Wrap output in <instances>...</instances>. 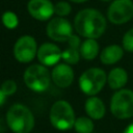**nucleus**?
Segmentation results:
<instances>
[{
    "mask_svg": "<svg viewBox=\"0 0 133 133\" xmlns=\"http://www.w3.org/2000/svg\"><path fill=\"white\" fill-rule=\"evenodd\" d=\"M106 19L97 9L85 8L80 10L74 20L77 33L85 38H98L106 30Z\"/></svg>",
    "mask_w": 133,
    "mask_h": 133,
    "instance_id": "nucleus-1",
    "label": "nucleus"
},
{
    "mask_svg": "<svg viewBox=\"0 0 133 133\" xmlns=\"http://www.w3.org/2000/svg\"><path fill=\"white\" fill-rule=\"evenodd\" d=\"M6 123L14 133H30L34 127V116L27 106L14 104L6 112Z\"/></svg>",
    "mask_w": 133,
    "mask_h": 133,
    "instance_id": "nucleus-2",
    "label": "nucleus"
},
{
    "mask_svg": "<svg viewBox=\"0 0 133 133\" xmlns=\"http://www.w3.org/2000/svg\"><path fill=\"white\" fill-rule=\"evenodd\" d=\"M51 125L60 131H66L74 127L76 117L75 112L71 104L64 100L56 101L51 109L49 114Z\"/></svg>",
    "mask_w": 133,
    "mask_h": 133,
    "instance_id": "nucleus-3",
    "label": "nucleus"
},
{
    "mask_svg": "<svg viewBox=\"0 0 133 133\" xmlns=\"http://www.w3.org/2000/svg\"><path fill=\"white\" fill-rule=\"evenodd\" d=\"M23 79L29 89L36 92H42L49 87L51 75L46 65L31 64L25 70Z\"/></svg>",
    "mask_w": 133,
    "mask_h": 133,
    "instance_id": "nucleus-4",
    "label": "nucleus"
},
{
    "mask_svg": "<svg viewBox=\"0 0 133 133\" xmlns=\"http://www.w3.org/2000/svg\"><path fill=\"white\" fill-rule=\"evenodd\" d=\"M107 82L106 73L100 68H90L84 71L79 78V87L87 96L99 94Z\"/></svg>",
    "mask_w": 133,
    "mask_h": 133,
    "instance_id": "nucleus-5",
    "label": "nucleus"
},
{
    "mask_svg": "<svg viewBox=\"0 0 133 133\" xmlns=\"http://www.w3.org/2000/svg\"><path fill=\"white\" fill-rule=\"evenodd\" d=\"M110 111L116 118L126 119L133 116V90L122 88L110 100Z\"/></svg>",
    "mask_w": 133,
    "mask_h": 133,
    "instance_id": "nucleus-6",
    "label": "nucleus"
},
{
    "mask_svg": "<svg viewBox=\"0 0 133 133\" xmlns=\"http://www.w3.org/2000/svg\"><path fill=\"white\" fill-rule=\"evenodd\" d=\"M108 20L115 25L125 24L133 18L132 0H113L107 10Z\"/></svg>",
    "mask_w": 133,
    "mask_h": 133,
    "instance_id": "nucleus-7",
    "label": "nucleus"
},
{
    "mask_svg": "<svg viewBox=\"0 0 133 133\" xmlns=\"http://www.w3.org/2000/svg\"><path fill=\"white\" fill-rule=\"evenodd\" d=\"M37 54V47L34 37L31 35L21 36L14 46V56L22 63L30 62Z\"/></svg>",
    "mask_w": 133,
    "mask_h": 133,
    "instance_id": "nucleus-8",
    "label": "nucleus"
},
{
    "mask_svg": "<svg viewBox=\"0 0 133 133\" xmlns=\"http://www.w3.org/2000/svg\"><path fill=\"white\" fill-rule=\"evenodd\" d=\"M46 31L47 35L55 42H68L73 35V27L63 17H57L50 20Z\"/></svg>",
    "mask_w": 133,
    "mask_h": 133,
    "instance_id": "nucleus-9",
    "label": "nucleus"
},
{
    "mask_svg": "<svg viewBox=\"0 0 133 133\" xmlns=\"http://www.w3.org/2000/svg\"><path fill=\"white\" fill-rule=\"evenodd\" d=\"M27 9L30 16L38 21H47L55 14L54 5L50 0H29Z\"/></svg>",
    "mask_w": 133,
    "mask_h": 133,
    "instance_id": "nucleus-10",
    "label": "nucleus"
},
{
    "mask_svg": "<svg viewBox=\"0 0 133 133\" xmlns=\"http://www.w3.org/2000/svg\"><path fill=\"white\" fill-rule=\"evenodd\" d=\"M61 53L62 52L55 44L45 43L38 47L36 56L42 64L46 66H51L58 63V61L61 59Z\"/></svg>",
    "mask_w": 133,
    "mask_h": 133,
    "instance_id": "nucleus-11",
    "label": "nucleus"
},
{
    "mask_svg": "<svg viewBox=\"0 0 133 133\" xmlns=\"http://www.w3.org/2000/svg\"><path fill=\"white\" fill-rule=\"evenodd\" d=\"M51 79L58 87H69L74 80V71L68 63H57L51 72Z\"/></svg>",
    "mask_w": 133,
    "mask_h": 133,
    "instance_id": "nucleus-12",
    "label": "nucleus"
},
{
    "mask_svg": "<svg viewBox=\"0 0 133 133\" xmlns=\"http://www.w3.org/2000/svg\"><path fill=\"white\" fill-rule=\"evenodd\" d=\"M69 48H66L64 51L61 53V58L64 60L65 63L68 64H75L79 61L80 59V46L81 42L79 36L73 34L69 41Z\"/></svg>",
    "mask_w": 133,
    "mask_h": 133,
    "instance_id": "nucleus-13",
    "label": "nucleus"
},
{
    "mask_svg": "<svg viewBox=\"0 0 133 133\" xmlns=\"http://www.w3.org/2000/svg\"><path fill=\"white\" fill-rule=\"evenodd\" d=\"M84 109L91 119H101L106 112V108L103 101L95 96H90L85 101Z\"/></svg>",
    "mask_w": 133,
    "mask_h": 133,
    "instance_id": "nucleus-14",
    "label": "nucleus"
},
{
    "mask_svg": "<svg viewBox=\"0 0 133 133\" xmlns=\"http://www.w3.org/2000/svg\"><path fill=\"white\" fill-rule=\"evenodd\" d=\"M124 55V48L118 45H110L105 47L101 54L100 59L104 64H114L122 59Z\"/></svg>",
    "mask_w": 133,
    "mask_h": 133,
    "instance_id": "nucleus-15",
    "label": "nucleus"
},
{
    "mask_svg": "<svg viewBox=\"0 0 133 133\" xmlns=\"http://www.w3.org/2000/svg\"><path fill=\"white\" fill-rule=\"evenodd\" d=\"M128 82V74L122 68L112 69L107 75V83L111 89H122Z\"/></svg>",
    "mask_w": 133,
    "mask_h": 133,
    "instance_id": "nucleus-16",
    "label": "nucleus"
},
{
    "mask_svg": "<svg viewBox=\"0 0 133 133\" xmlns=\"http://www.w3.org/2000/svg\"><path fill=\"white\" fill-rule=\"evenodd\" d=\"M99 44L95 38H86L80 46V55L86 60H92L99 54Z\"/></svg>",
    "mask_w": 133,
    "mask_h": 133,
    "instance_id": "nucleus-17",
    "label": "nucleus"
},
{
    "mask_svg": "<svg viewBox=\"0 0 133 133\" xmlns=\"http://www.w3.org/2000/svg\"><path fill=\"white\" fill-rule=\"evenodd\" d=\"M94 122L90 117L80 116L76 118L74 128L77 133H91L94 131Z\"/></svg>",
    "mask_w": 133,
    "mask_h": 133,
    "instance_id": "nucleus-18",
    "label": "nucleus"
},
{
    "mask_svg": "<svg viewBox=\"0 0 133 133\" xmlns=\"http://www.w3.org/2000/svg\"><path fill=\"white\" fill-rule=\"evenodd\" d=\"M2 23L8 29H14L19 24V19L17 15L12 11H5L2 15Z\"/></svg>",
    "mask_w": 133,
    "mask_h": 133,
    "instance_id": "nucleus-19",
    "label": "nucleus"
},
{
    "mask_svg": "<svg viewBox=\"0 0 133 133\" xmlns=\"http://www.w3.org/2000/svg\"><path fill=\"white\" fill-rule=\"evenodd\" d=\"M71 5L65 1H59L54 5V12L59 17H65L71 12Z\"/></svg>",
    "mask_w": 133,
    "mask_h": 133,
    "instance_id": "nucleus-20",
    "label": "nucleus"
},
{
    "mask_svg": "<svg viewBox=\"0 0 133 133\" xmlns=\"http://www.w3.org/2000/svg\"><path fill=\"white\" fill-rule=\"evenodd\" d=\"M0 88H1V90L4 92V95L6 97L7 96H11V95H14L17 91V83L14 80L8 79V80H5L1 84Z\"/></svg>",
    "mask_w": 133,
    "mask_h": 133,
    "instance_id": "nucleus-21",
    "label": "nucleus"
},
{
    "mask_svg": "<svg viewBox=\"0 0 133 133\" xmlns=\"http://www.w3.org/2000/svg\"><path fill=\"white\" fill-rule=\"evenodd\" d=\"M123 48L124 50L133 53V28L128 30L123 36Z\"/></svg>",
    "mask_w": 133,
    "mask_h": 133,
    "instance_id": "nucleus-22",
    "label": "nucleus"
},
{
    "mask_svg": "<svg viewBox=\"0 0 133 133\" xmlns=\"http://www.w3.org/2000/svg\"><path fill=\"white\" fill-rule=\"evenodd\" d=\"M5 98H6V96L4 95V92H3V91L1 90V88H0V106H2V105L4 104Z\"/></svg>",
    "mask_w": 133,
    "mask_h": 133,
    "instance_id": "nucleus-23",
    "label": "nucleus"
},
{
    "mask_svg": "<svg viewBox=\"0 0 133 133\" xmlns=\"http://www.w3.org/2000/svg\"><path fill=\"white\" fill-rule=\"evenodd\" d=\"M123 133H133V123L130 124V125H128V126L126 127V129L124 130Z\"/></svg>",
    "mask_w": 133,
    "mask_h": 133,
    "instance_id": "nucleus-24",
    "label": "nucleus"
},
{
    "mask_svg": "<svg viewBox=\"0 0 133 133\" xmlns=\"http://www.w3.org/2000/svg\"><path fill=\"white\" fill-rule=\"evenodd\" d=\"M70 1L75 2V3H82V2H85V1H87V0H70Z\"/></svg>",
    "mask_w": 133,
    "mask_h": 133,
    "instance_id": "nucleus-25",
    "label": "nucleus"
},
{
    "mask_svg": "<svg viewBox=\"0 0 133 133\" xmlns=\"http://www.w3.org/2000/svg\"><path fill=\"white\" fill-rule=\"evenodd\" d=\"M2 130H3V127H2V124H1V119H0V133L2 132Z\"/></svg>",
    "mask_w": 133,
    "mask_h": 133,
    "instance_id": "nucleus-26",
    "label": "nucleus"
},
{
    "mask_svg": "<svg viewBox=\"0 0 133 133\" xmlns=\"http://www.w3.org/2000/svg\"><path fill=\"white\" fill-rule=\"evenodd\" d=\"M101 1H104V2H108V1H111V0H101Z\"/></svg>",
    "mask_w": 133,
    "mask_h": 133,
    "instance_id": "nucleus-27",
    "label": "nucleus"
}]
</instances>
